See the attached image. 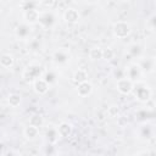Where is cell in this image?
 I'll return each mask as SVG.
<instances>
[{"label":"cell","instance_id":"cell-1","mask_svg":"<svg viewBox=\"0 0 156 156\" xmlns=\"http://www.w3.org/2000/svg\"><path fill=\"white\" fill-rule=\"evenodd\" d=\"M118 89H120L122 93H128V92L131 90V83L127 82L126 80H124V81H121V82L118 83Z\"/></svg>","mask_w":156,"mask_h":156}]
</instances>
